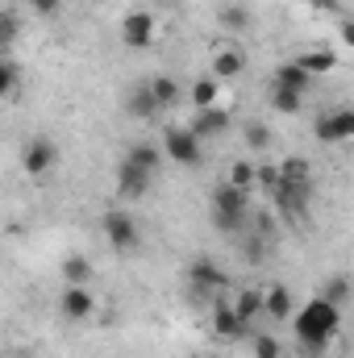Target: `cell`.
Returning <instances> with one entry per match:
<instances>
[{
  "label": "cell",
  "mask_w": 354,
  "mask_h": 358,
  "mask_svg": "<svg viewBox=\"0 0 354 358\" xmlns=\"http://www.w3.org/2000/svg\"><path fill=\"white\" fill-rule=\"evenodd\" d=\"M292 334H296V342L309 350V355H321L325 346H334L338 342V334H342V308L338 304H330L325 296H313L309 304H300L292 317Z\"/></svg>",
  "instance_id": "obj_1"
},
{
  "label": "cell",
  "mask_w": 354,
  "mask_h": 358,
  "mask_svg": "<svg viewBox=\"0 0 354 358\" xmlns=\"http://www.w3.org/2000/svg\"><path fill=\"white\" fill-rule=\"evenodd\" d=\"M246 217H250V192H238L221 179L213 187V225L221 234H238L246 225Z\"/></svg>",
  "instance_id": "obj_2"
},
{
  "label": "cell",
  "mask_w": 354,
  "mask_h": 358,
  "mask_svg": "<svg viewBox=\"0 0 354 358\" xmlns=\"http://www.w3.org/2000/svg\"><path fill=\"white\" fill-rule=\"evenodd\" d=\"M159 146H163V159H171L179 167H200V163H204V142H200L187 125H171Z\"/></svg>",
  "instance_id": "obj_3"
},
{
  "label": "cell",
  "mask_w": 354,
  "mask_h": 358,
  "mask_svg": "<svg viewBox=\"0 0 354 358\" xmlns=\"http://www.w3.org/2000/svg\"><path fill=\"white\" fill-rule=\"evenodd\" d=\"M100 229H104V238H108V246L113 250H138L142 246V229H138V221H134V213H125V208H108L104 217H100Z\"/></svg>",
  "instance_id": "obj_4"
},
{
  "label": "cell",
  "mask_w": 354,
  "mask_h": 358,
  "mask_svg": "<svg viewBox=\"0 0 354 358\" xmlns=\"http://www.w3.org/2000/svg\"><path fill=\"white\" fill-rule=\"evenodd\" d=\"M183 279H187V287H192L200 300H213V296L225 292V279H229V275L217 267L213 259H192L187 271H183Z\"/></svg>",
  "instance_id": "obj_5"
},
{
  "label": "cell",
  "mask_w": 354,
  "mask_h": 358,
  "mask_svg": "<svg viewBox=\"0 0 354 358\" xmlns=\"http://www.w3.org/2000/svg\"><path fill=\"white\" fill-rule=\"evenodd\" d=\"M155 38H159V21H155V13L134 8V13L121 17V46H129V50H146V46H155Z\"/></svg>",
  "instance_id": "obj_6"
},
{
  "label": "cell",
  "mask_w": 354,
  "mask_h": 358,
  "mask_svg": "<svg viewBox=\"0 0 354 358\" xmlns=\"http://www.w3.org/2000/svg\"><path fill=\"white\" fill-rule=\"evenodd\" d=\"M313 134H317V142H325V146H338V142H351L354 138V108H330V113H321L317 121H313Z\"/></svg>",
  "instance_id": "obj_7"
},
{
  "label": "cell",
  "mask_w": 354,
  "mask_h": 358,
  "mask_svg": "<svg viewBox=\"0 0 354 358\" xmlns=\"http://www.w3.org/2000/svg\"><path fill=\"white\" fill-rule=\"evenodd\" d=\"M55 167H59V146H55L50 138H34V142L21 146V171H25L29 179L50 176Z\"/></svg>",
  "instance_id": "obj_8"
},
{
  "label": "cell",
  "mask_w": 354,
  "mask_h": 358,
  "mask_svg": "<svg viewBox=\"0 0 354 358\" xmlns=\"http://www.w3.org/2000/svg\"><path fill=\"white\" fill-rule=\"evenodd\" d=\"M155 179H159L155 171H146V167L121 159V163H117V196H121V200H142V196L155 187Z\"/></svg>",
  "instance_id": "obj_9"
},
{
  "label": "cell",
  "mask_w": 354,
  "mask_h": 358,
  "mask_svg": "<svg viewBox=\"0 0 354 358\" xmlns=\"http://www.w3.org/2000/svg\"><path fill=\"white\" fill-rule=\"evenodd\" d=\"M200 142H217L225 129H229V108H221V104H213V108H196V117H192V125H187Z\"/></svg>",
  "instance_id": "obj_10"
},
{
  "label": "cell",
  "mask_w": 354,
  "mask_h": 358,
  "mask_svg": "<svg viewBox=\"0 0 354 358\" xmlns=\"http://www.w3.org/2000/svg\"><path fill=\"white\" fill-rule=\"evenodd\" d=\"M59 313H63L67 321H92V313H96V296H92V287H63V296H59Z\"/></svg>",
  "instance_id": "obj_11"
},
{
  "label": "cell",
  "mask_w": 354,
  "mask_h": 358,
  "mask_svg": "<svg viewBox=\"0 0 354 358\" xmlns=\"http://www.w3.org/2000/svg\"><path fill=\"white\" fill-rule=\"evenodd\" d=\"M208 329L217 334V338H246L250 329L238 321V313L229 308V300H217L213 304V313H208Z\"/></svg>",
  "instance_id": "obj_12"
},
{
  "label": "cell",
  "mask_w": 354,
  "mask_h": 358,
  "mask_svg": "<svg viewBox=\"0 0 354 358\" xmlns=\"http://www.w3.org/2000/svg\"><path fill=\"white\" fill-rule=\"evenodd\" d=\"M242 71H246V55H242L238 46H217V55H213V71H208V76L225 84V80H238Z\"/></svg>",
  "instance_id": "obj_13"
},
{
  "label": "cell",
  "mask_w": 354,
  "mask_h": 358,
  "mask_svg": "<svg viewBox=\"0 0 354 358\" xmlns=\"http://www.w3.org/2000/svg\"><path fill=\"white\" fill-rule=\"evenodd\" d=\"M271 88H288V92H300V96H304V92L313 88V76H309V71L292 59V63H279V67H275Z\"/></svg>",
  "instance_id": "obj_14"
},
{
  "label": "cell",
  "mask_w": 354,
  "mask_h": 358,
  "mask_svg": "<svg viewBox=\"0 0 354 358\" xmlns=\"http://www.w3.org/2000/svg\"><path fill=\"white\" fill-rule=\"evenodd\" d=\"M271 196H275V204H279L283 217H304V213H309V196H313V187H288V183H279Z\"/></svg>",
  "instance_id": "obj_15"
},
{
  "label": "cell",
  "mask_w": 354,
  "mask_h": 358,
  "mask_svg": "<svg viewBox=\"0 0 354 358\" xmlns=\"http://www.w3.org/2000/svg\"><path fill=\"white\" fill-rule=\"evenodd\" d=\"M146 88H150V96H155L159 113L176 108L179 100H183V84H179L176 76H150V80H146Z\"/></svg>",
  "instance_id": "obj_16"
},
{
  "label": "cell",
  "mask_w": 354,
  "mask_h": 358,
  "mask_svg": "<svg viewBox=\"0 0 354 358\" xmlns=\"http://www.w3.org/2000/svg\"><path fill=\"white\" fill-rule=\"evenodd\" d=\"M263 313L271 317V321H288V317L296 313V296H292L283 283L267 287V292H263Z\"/></svg>",
  "instance_id": "obj_17"
},
{
  "label": "cell",
  "mask_w": 354,
  "mask_h": 358,
  "mask_svg": "<svg viewBox=\"0 0 354 358\" xmlns=\"http://www.w3.org/2000/svg\"><path fill=\"white\" fill-rule=\"evenodd\" d=\"M296 63H300L313 80H321V76H330V71L338 67V50H334V46H313V50H304Z\"/></svg>",
  "instance_id": "obj_18"
},
{
  "label": "cell",
  "mask_w": 354,
  "mask_h": 358,
  "mask_svg": "<svg viewBox=\"0 0 354 358\" xmlns=\"http://www.w3.org/2000/svg\"><path fill=\"white\" fill-rule=\"evenodd\" d=\"M229 308H234V313H238V321L250 329V325H255V317H263V292H259V287H242V292H234Z\"/></svg>",
  "instance_id": "obj_19"
},
{
  "label": "cell",
  "mask_w": 354,
  "mask_h": 358,
  "mask_svg": "<svg viewBox=\"0 0 354 358\" xmlns=\"http://www.w3.org/2000/svg\"><path fill=\"white\" fill-rule=\"evenodd\" d=\"M59 275H63V283H67V287H88V279L96 275V267H92L88 255H67V259H63V267H59Z\"/></svg>",
  "instance_id": "obj_20"
},
{
  "label": "cell",
  "mask_w": 354,
  "mask_h": 358,
  "mask_svg": "<svg viewBox=\"0 0 354 358\" xmlns=\"http://www.w3.org/2000/svg\"><path fill=\"white\" fill-rule=\"evenodd\" d=\"M125 113H129L134 121H150V117H159V104H155V96H150V88H146V80L125 96Z\"/></svg>",
  "instance_id": "obj_21"
},
{
  "label": "cell",
  "mask_w": 354,
  "mask_h": 358,
  "mask_svg": "<svg viewBox=\"0 0 354 358\" xmlns=\"http://www.w3.org/2000/svg\"><path fill=\"white\" fill-rule=\"evenodd\" d=\"M187 100H192V108H213V104H221V80L200 76V80L187 88Z\"/></svg>",
  "instance_id": "obj_22"
},
{
  "label": "cell",
  "mask_w": 354,
  "mask_h": 358,
  "mask_svg": "<svg viewBox=\"0 0 354 358\" xmlns=\"http://www.w3.org/2000/svg\"><path fill=\"white\" fill-rule=\"evenodd\" d=\"M275 171H279V183H288V187H313V167H309V159H283Z\"/></svg>",
  "instance_id": "obj_23"
},
{
  "label": "cell",
  "mask_w": 354,
  "mask_h": 358,
  "mask_svg": "<svg viewBox=\"0 0 354 358\" xmlns=\"http://www.w3.org/2000/svg\"><path fill=\"white\" fill-rule=\"evenodd\" d=\"M125 159L159 176V167H163V146H155V142H134V146L125 150Z\"/></svg>",
  "instance_id": "obj_24"
},
{
  "label": "cell",
  "mask_w": 354,
  "mask_h": 358,
  "mask_svg": "<svg viewBox=\"0 0 354 358\" xmlns=\"http://www.w3.org/2000/svg\"><path fill=\"white\" fill-rule=\"evenodd\" d=\"M21 42V13L0 8V50H13Z\"/></svg>",
  "instance_id": "obj_25"
},
{
  "label": "cell",
  "mask_w": 354,
  "mask_h": 358,
  "mask_svg": "<svg viewBox=\"0 0 354 358\" xmlns=\"http://www.w3.org/2000/svg\"><path fill=\"white\" fill-rule=\"evenodd\" d=\"M217 21H221L225 29H234V34H238V29H250V25H255V17H250V8H246V4H225V8L217 13Z\"/></svg>",
  "instance_id": "obj_26"
},
{
  "label": "cell",
  "mask_w": 354,
  "mask_h": 358,
  "mask_svg": "<svg viewBox=\"0 0 354 358\" xmlns=\"http://www.w3.org/2000/svg\"><path fill=\"white\" fill-rule=\"evenodd\" d=\"M225 183H229V187H238V192H255V163H250V159H238V163L229 167Z\"/></svg>",
  "instance_id": "obj_27"
},
{
  "label": "cell",
  "mask_w": 354,
  "mask_h": 358,
  "mask_svg": "<svg viewBox=\"0 0 354 358\" xmlns=\"http://www.w3.org/2000/svg\"><path fill=\"white\" fill-rule=\"evenodd\" d=\"M271 108L275 113H300L304 108V96L300 92H288V88H271Z\"/></svg>",
  "instance_id": "obj_28"
},
{
  "label": "cell",
  "mask_w": 354,
  "mask_h": 358,
  "mask_svg": "<svg viewBox=\"0 0 354 358\" xmlns=\"http://www.w3.org/2000/svg\"><path fill=\"white\" fill-rule=\"evenodd\" d=\"M250 346H255V358H283V342L275 334H255Z\"/></svg>",
  "instance_id": "obj_29"
},
{
  "label": "cell",
  "mask_w": 354,
  "mask_h": 358,
  "mask_svg": "<svg viewBox=\"0 0 354 358\" xmlns=\"http://www.w3.org/2000/svg\"><path fill=\"white\" fill-rule=\"evenodd\" d=\"M21 84V67L13 63V59H0V100L8 96V92H17Z\"/></svg>",
  "instance_id": "obj_30"
},
{
  "label": "cell",
  "mask_w": 354,
  "mask_h": 358,
  "mask_svg": "<svg viewBox=\"0 0 354 358\" xmlns=\"http://www.w3.org/2000/svg\"><path fill=\"white\" fill-rule=\"evenodd\" d=\"M321 296H325L330 304H338V308H346V296H351V283H346V275H334V279H330V287H325Z\"/></svg>",
  "instance_id": "obj_31"
},
{
  "label": "cell",
  "mask_w": 354,
  "mask_h": 358,
  "mask_svg": "<svg viewBox=\"0 0 354 358\" xmlns=\"http://www.w3.org/2000/svg\"><path fill=\"white\" fill-rule=\"evenodd\" d=\"M246 146H255V150H267L271 146V129H267L263 121H250L246 125Z\"/></svg>",
  "instance_id": "obj_32"
},
{
  "label": "cell",
  "mask_w": 354,
  "mask_h": 358,
  "mask_svg": "<svg viewBox=\"0 0 354 358\" xmlns=\"http://www.w3.org/2000/svg\"><path fill=\"white\" fill-rule=\"evenodd\" d=\"M255 187H263V192H275V187H279V171H275L271 163H255Z\"/></svg>",
  "instance_id": "obj_33"
},
{
  "label": "cell",
  "mask_w": 354,
  "mask_h": 358,
  "mask_svg": "<svg viewBox=\"0 0 354 358\" xmlns=\"http://www.w3.org/2000/svg\"><path fill=\"white\" fill-rule=\"evenodd\" d=\"M34 4V13H42V17H55L59 8H63V0H29Z\"/></svg>",
  "instance_id": "obj_34"
},
{
  "label": "cell",
  "mask_w": 354,
  "mask_h": 358,
  "mask_svg": "<svg viewBox=\"0 0 354 358\" xmlns=\"http://www.w3.org/2000/svg\"><path fill=\"white\" fill-rule=\"evenodd\" d=\"M300 4H309V8H321V4H330V0H300Z\"/></svg>",
  "instance_id": "obj_35"
},
{
  "label": "cell",
  "mask_w": 354,
  "mask_h": 358,
  "mask_svg": "<svg viewBox=\"0 0 354 358\" xmlns=\"http://www.w3.org/2000/svg\"><path fill=\"white\" fill-rule=\"evenodd\" d=\"M204 358H221V355H204Z\"/></svg>",
  "instance_id": "obj_36"
}]
</instances>
